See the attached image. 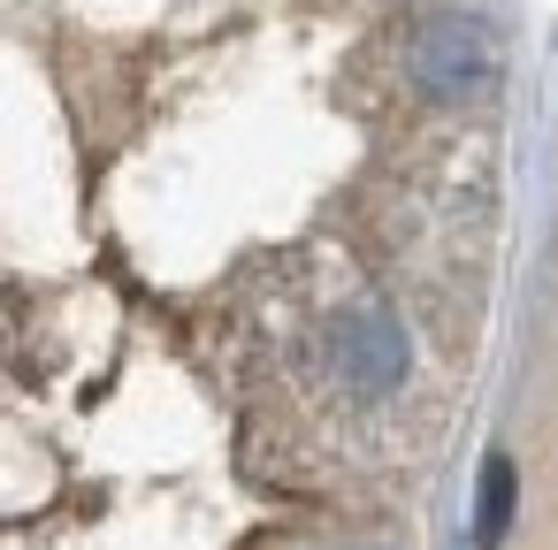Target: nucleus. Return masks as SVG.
I'll return each instance as SVG.
<instances>
[{
  "mask_svg": "<svg viewBox=\"0 0 558 550\" xmlns=\"http://www.w3.org/2000/svg\"><path fill=\"white\" fill-rule=\"evenodd\" d=\"M489 70H497V47L474 16H428L413 32V85L428 100H466L489 85Z\"/></svg>",
  "mask_w": 558,
  "mask_h": 550,
  "instance_id": "1",
  "label": "nucleus"
},
{
  "mask_svg": "<svg viewBox=\"0 0 558 550\" xmlns=\"http://www.w3.org/2000/svg\"><path fill=\"white\" fill-rule=\"evenodd\" d=\"M329 352H337V375H344L360 398H383V390L405 382V329H398L390 314H375V306L344 314L337 337H329Z\"/></svg>",
  "mask_w": 558,
  "mask_h": 550,
  "instance_id": "2",
  "label": "nucleus"
},
{
  "mask_svg": "<svg viewBox=\"0 0 558 550\" xmlns=\"http://www.w3.org/2000/svg\"><path fill=\"white\" fill-rule=\"evenodd\" d=\"M512 497H520L512 459H505V451H489V459H482V489H474V542H482V550H497V542H505V527H512Z\"/></svg>",
  "mask_w": 558,
  "mask_h": 550,
  "instance_id": "3",
  "label": "nucleus"
}]
</instances>
